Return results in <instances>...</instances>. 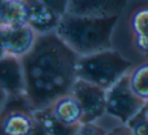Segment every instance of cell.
Returning a JSON list of instances; mask_svg holds the SVG:
<instances>
[{
	"label": "cell",
	"mask_w": 148,
	"mask_h": 135,
	"mask_svg": "<svg viewBox=\"0 0 148 135\" xmlns=\"http://www.w3.org/2000/svg\"><path fill=\"white\" fill-rule=\"evenodd\" d=\"M78 56L56 32L38 35L32 49L22 58L25 96L35 110L49 107L72 91Z\"/></svg>",
	"instance_id": "obj_1"
},
{
	"label": "cell",
	"mask_w": 148,
	"mask_h": 135,
	"mask_svg": "<svg viewBox=\"0 0 148 135\" xmlns=\"http://www.w3.org/2000/svg\"><path fill=\"white\" fill-rule=\"evenodd\" d=\"M119 16L93 17L66 13L56 34L80 57L113 49L112 36Z\"/></svg>",
	"instance_id": "obj_2"
},
{
	"label": "cell",
	"mask_w": 148,
	"mask_h": 135,
	"mask_svg": "<svg viewBox=\"0 0 148 135\" xmlns=\"http://www.w3.org/2000/svg\"><path fill=\"white\" fill-rule=\"evenodd\" d=\"M134 66L131 60L115 49L79 58L78 79L108 90L126 76Z\"/></svg>",
	"instance_id": "obj_3"
},
{
	"label": "cell",
	"mask_w": 148,
	"mask_h": 135,
	"mask_svg": "<svg viewBox=\"0 0 148 135\" xmlns=\"http://www.w3.org/2000/svg\"><path fill=\"white\" fill-rule=\"evenodd\" d=\"M0 135H47L25 94L8 96L0 112Z\"/></svg>",
	"instance_id": "obj_4"
},
{
	"label": "cell",
	"mask_w": 148,
	"mask_h": 135,
	"mask_svg": "<svg viewBox=\"0 0 148 135\" xmlns=\"http://www.w3.org/2000/svg\"><path fill=\"white\" fill-rule=\"evenodd\" d=\"M145 101L131 89L128 74L107 90L106 115L126 124L143 108Z\"/></svg>",
	"instance_id": "obj_5"
},
{
	"label": "cell",
	"mask_w": 148,
	"mask_h": 135,
	"mask_svg": "<svg viewBox=\"0 0 148 135\" xmlns=\"http://www.w3.org/2000/svg\"><path fill=\"white\" fill-rule=\"evenodd\" d=\"M71 92L82 105L83 123L98 122L106 116L107 90L78 79Z\"/></svg>",
	"instance_id": "obj_6"
},
{
	"label": "cell",
	"mask_w": 148,
	"mask_h": 135,
	"mask_svg": "<svg viewBox=\"0 0 148 135\" xmlns=\"http://www.w3.org/2000/svg\"><path fill=\"white\" fill-rule=\"evenodd\" d=\"M5 55L22 58L34 47L38 34L28 24L12 26L0 30Z\"/></svg>",
	"instance_id": "obj_7"
},
{
	"label": "cell",
	"mask_w": 148,
	"mask_h": 135,
	"mask_svg": "<svg viewBox=\"0 0 148 135\" xmlns=\"http://www.w3.org/2000/svg\"><path fill=\"white\" fill-rule=\"evenodd\" d=\"M0 87L8 96L25 94V77L20 58L9 55L0 58Z\"/></svg>",
	"instance_id": "obj_8"
},
{
	"label": "cell",
	"mask_w": 148,
	"mask_h": 135,
	"mask_svg": "<svg viewBox=\"0 0 148 135\" xmlns=\"http://www.w3.org/2000/svg\"><path fill=\"white\" fill-rule=\"evenodd\" d=\"M128 0H70L68 13L93 17L120 16Z\"/></svg>",
	"instance_id": "obj_9"
},
{
	"label": "cell",
	"mask_w": 148,
	"mask_h": 135,
	"mask_svg": "<svg viewBox=\"0 0 148 135\" xmlns=\"http://www.w3.org/2000/svg\"><path fill=\"white\" fill-rule=\"evenodd\" d=\"M27 10L26 24L38 35L56 32L59 26L60 16L49 9L40 0H24Z\"/></svg>",
	"instance_id": "obj_10"
},
{
	"label": "cell",
	"mask_w": 148,
	"mask_h": 135,
	"mask_svg": "<svg viewBox=\"0 0 148 135\" xmlns=\"http://www.w3.org/2000/svg\"><path fill=\"white\" fill-rule=\"evenodd\" d=\"M49 107L53 115L66 125L78 127L83 123L82 105L72 92L60 96Z\"/></svg>",
	"instance_id": "obj_11"
},
{
	"label": "cell",
	"mask_w": 148,
	"mask_h": 135,
	"mask_svg": "<svg viewBox=\"0 0 148 135\" xmlns=\"http://www.w3.org/2000/svg\"><path fill=\"white\" fill-rule=\"evenodd\" d=\"M27 10L24 1L0 0V30L26 24Z\"/></svg>",
	"instance_id": "obj_12"
},
{
	"label": "cell",
	"mask_w": 148,
	"mask_h": 135,
	"mask_svg": "<svg viewBox=\"0 0 148 135\" xmlns=\"http://www.w3.org/2000/svg\"><path fill=\"white\" fill-rule=\"evenodd\" d=\"M35 116L47 135H73L79 127H71L62 123L53 115L49 107L35 110Z\"/></svg>",
	"instance_id": "obj_13"
},
{
	"label": "cell",
	"mask_w": 148,
	"mask_h": 135,
	"mask_svg": "<svg viewBox=\"0 0 148 135\" xmlns=\"http://www.w3.org/2000/svg\"><path fill=\"white\" fill-rule=\"evenodd\" d=\"M128 77L133 92L143 101H148V60L133 66Z\"/></svg>",
	"instance_id": "obj_14"
},
{
	"label": "cell",
	"mask_w": 148,
	"mask_h": 135,
	"mask_svg": "<svg viewBox=\"0 0 148 135\" xmlns=\"http://www.w3.org/2000/svg\"><path fill=\"white\" fill-rule=\"evenodd\" d=\"M133 37L148 36V5L137 8L130 18Z\"/></svg>",
	"instance_id": "obj_15"
},
{
	"label": "cell",
	"mask_w": 148,
	"mask_h": 135,
	"mask_svg": "<svg viewBox=\"0 0 148 135\" xmlns=\"http://www.w3.org/2000/svg\"><path fill=\"white\" fill-rule=\"evenodd\" d=\"M132 135H148V118L143 108L126 123Z\"/></svg>",
	"instance_id": "obj_16"
},
{
	"label": "cell",
	"mask_w": 148,
	"mask_h": 135,
	"mask_svg": "<svg viewBox=\"0 0 148 135\" xmlns=\"http://www.w3.org/2000/svg\"><path fill=\"white\" fill-rule=\"evenodd\" d=\"M109 127H106L101 121L82 123L73 135H106Z\"/></svg>",
	"instance_id": "obj_17"
},
{
	"label": "cell",
	"mask_w": 148,
	"mask_h": 135,
	"mask_svg": "<svg viewBox=\"0 0 148 135\" xmlns=\"http://www.w3.org/2000/svg\"><path fill=\"white\" fill-rule=\"evenodd\" d=\"M40 1L60 17L66 15L69 11L70 0H40Z\"/></svg>",
	"instance_id": "obj_18"
},
{
	"label": "cell",
	"mask_w": 148,
	"mask_h": 135,
	"mask_svg": "<svg viewBox=\"0 0 148 135\" xmlns=\"http://www.w3.org/2000/svg\"><path fill=\"white\" fill-rule=\"evenodd\" d=\"M106 135H132V133L126 124L117 123L108 129Z\"/></svg>",
	"instance_id": "obj_19"
},
{
	"label": "cell",
	"mask_w": 148,
	"mask_h": 135,
	"mask_svg": "<svg viewBox=\"0 0 148 135\" xmlns=\"http://www.w3.org/2000/svg\"><path fill=\"white\" fill-rule=\"evenodd\" d=\"M7 98H8L7 93L0 87V112H1L2 108H3V106H4V104H5L6 100H7Z\"/></svg>",
	"instance_id": "obj_20"
},
{
	"label": "cell",
	"mask_w": 148,
	"mask_h": 135,
	"mask_svg": "<svg viewBox=\"0 0 148 135\" xmlns=\"http://www.w3.org/2000/svg\"><path fill=\"white\" fill-rule=\"evenodd\" d=\"M5 56V51H4V47L2 45V40H1V35H0V58Z\"/></svg>",
	"instance_id": "obj_21"
},
{
	"label": "cell",
	"mask_w": 148,
	"mask_h": 135,
	"mask_svg": "<svg viewBox=\"0 0 148 135\" xmlns=\"http://www.w3.org/2000/svg\"><path fill=\"white\" fill-rule=\"evenodd\" d=\"M143 111H144L145 115H146V117L148 118V101L145 102L144 106H143Z\"/></svg>",
	"instance_id": "obj_22"
},
{
	"label": "cell",
	"mask_w": 148,
	"mask_h": 135,
	"mask_svg": "<svg viewBox=\"0 0 148 135\" xmlns=\"http://www.w3.org/2000/svg\"><path fill=\"white\" fill-rule=\"evenodd\" d=\"M14 1H24V0H14Z\"/></svg>",
	"instance_id": "obj_23"
}]
</instances>
